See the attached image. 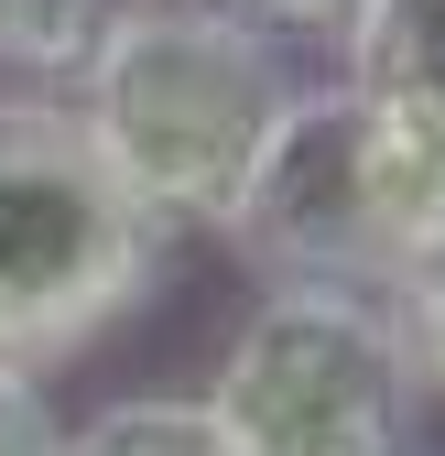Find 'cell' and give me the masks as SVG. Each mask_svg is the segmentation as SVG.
Segmentation results:
<instances>
[{
    "instance_id": "6da1fadb",
    "label": "cell",
    "mask_w": 445,
    "mask_h": 456,
    "mask_svg": "<svg viewBox=\"0 0 445 456\" xmlns=\"http://www.w3.org/2000/svg\"><path fill=\"white\" fill-rule=\"evenodd\" d=\"M294 87H304L294 54L206 22L185 0H142L66 98H77L98 163L131 185V207L163 240H174V228L229 240V217H239V196L261 175V142L283 131Z\"/></svg>"
},
{
    "instance_id": "7a4b0ae2",
    "label": "cell",
    "mask_w": 445,
    "mask_h": 456,
    "mask_svg": "<svg viewBox=\"0 0 445 456\" xmlns=\"http://www.w3.org/2000/svg\"><path fill=\"white\" fill-rule=\"evenodd\" d=\"M163 228L98 163L77 98L0 87V370H54L152 305Z\"/></svg>"
},
{
    "instance_id": "30bf717a",
    "label": "cell",
    "mask_w": 445,
    "mask_h": 456,
    "mask_svg": "<svg viewBox=\"0 0 445 456\" xmlns=\"http://www.w3.org/2000/svg\"><path fill=\"white\" fill-rule=\"evenodd\" d=\"M0 456H66V413L44 403L33 370H0Z\"/></svg>"
},
{
    "instance_id": "5b68a950",
    "label": "cell",
    "mask_w": 445,
    "mask_h": 456,
    "mask_svg": "<svg viewBox=\"0 0 445 456\" xmlns=\"http://www.w3.org/2000/svg\"><path fill=\"white\" fill-rule=\"evenodd\" d=\"M337 87L369 109L402 250L424 261L445 240V0H359L337 44Z\"/></svg>"
},
{
    "instance_id": "9c48e42d",
    "label": "cell",
    "mask_w": 445,
    "mask_h": 456,
    "mask_svg": "<svg viewBox=\"0 0 445 456\" xmlns=\"http://www.w3.org/2000/svg\"><path fill=\"white\" fill-rule=\"evenodd\" d=\"M392 315L413 337V370H424V403H445V240L392 282Z\"/></svg>"
},
{
    "instance_id": "52a82bcc",
    "label": "cell",
    "mask_w": 445,
    "mask_h": 456,
    "mask_svg": "<svg viewBox=\"0 0 445 456\" xmlns=\"http://www.w3.org/2000/svg\"><path fill=\"white\" fill-rule=\"evenodd\" d=\"M66 456H239L206 391H120L87 424H66Z\"/></svg>"
},
{
    "instance_id": "8992f818",
    "label": "cell",
    "mask_w": 445,
    "mask_h": 456,
    "mask_svg": "<svg viewBox=\"0 0 445 456\" xmlns=\"http://www.w3.org/2000/svg\"><path fill=\"white\" fill-rule=\"evenodd\" d=\"M131 12H142V0H0V77H22V87H77Z\"/></svg>"
},
{
    "instance_id": "ba28073f",
    "label": "cell",
    "mask_w": 445,
    "mask_h": 456,
    "mask_svg": "<svg viewBox=\"0 0 445 456\" xmlns=\"http://www.w3.org/2000/svg\"><path fill=\"white\" fill-rule=\"evenodd\" d=\"M185 12L229 22V33H250V44H271V54H294V44H348L359 0H185Z\"/></svg>"
},
{
    "instance_id": "3957f363",
    "label": "cell",
    "mask_w": 445,
    "mask_h": 456,
    "mask_svg": "<svg viewBox=\"0 0 445 456\" xmlns=\"http://www.w3.org/2000/svg\"><path fill=\"white\" fill-rule=\"evenodd\" d=\"M239 456H413L424 370L392 294L359 282H261L206 380Z\"/></svg>"
},
{
    "instance_id": "277c9868",
    "label": "cell",
    "mask_w": 445,
    "mask_h": 456,
    "mask_svg": "<svg viewBox=\"0 0 445 456\" xmlns=\"http://www.w3.org/2000/svg\"><path fill=\"white\" fill-rule=\"evenodd\" d=\"M229 250L261 282H359V294H392L413 272L392 175H380V131L337 77L294 87L283 131L261 142V175L229 217Z\"/></svg>"
}]
</instances>
